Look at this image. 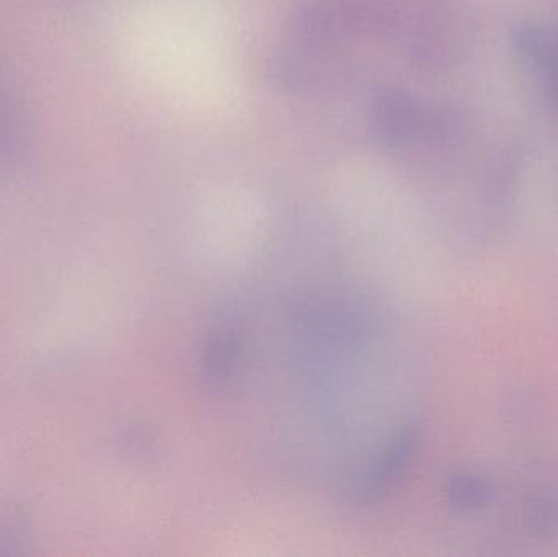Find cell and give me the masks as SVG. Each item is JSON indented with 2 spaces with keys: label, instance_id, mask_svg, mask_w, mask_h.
<instances>
[{
  "label": "cell",
  "instance_id": "ba28073f",
  "mask_svg": "<svg viewBox=\"0 0 558 557\" xmlns=\"http://www.w3.org/2000/svg\"><path fill=\"white\" fill-rule=\"evenodd\" d=\"M448 499L456 509H482L490 500L492 487L485 477L474 473H459L448 483Z\"/></svg>",
  "mask_w": 558,
  "mask_h": 557
},
{
  "label": "cell",
  "instance_id": "6da1fadb",
  "mask_svg": "<svg viewBox=\"0 0 558 557\" xmlns=\"http://www.w3.org/2000/svg\"><path fill=\"white\" fill-rule=\"evenodd\" d=\"M374 131L383 143L392 147L410 146L448 134L451 118L441 111L428 110L410 95L386 94L374 105Z\"/></svg>",
  "mask_w": 558,
  "mask_h": 557
},
{
  "label": "cell",
  "instance_id": "8992f818",
  "mask_svg": "<svg viewBox=\"0 0 558 557\" xmlns=\"http://www.w3.org/2000/svg\"><path fill=\"white\" fill-rule=\"evenodd\" d=\"M33 545L28 513L12 502H0V556L26 555Z\"/></svg>",
  "mask_w": 558,
  "mask_h": 557
},
{
  "label": "cell",
  "instance_id": "7a4b0ae2",
  "mask_svg": "<svg viewBox=\"0 0 558 557\" xmlns=\"http://www.w3.org/2000/svg\"><path fill=\"white\" fill-rule=\"evenodd\" d=\"M202 376L209 388L219 392L238 386L244 360V340L232 320H219L206 334L202 349Z\"/></svg>",
  "mask_w": 558,
  "mask_h": 557
},
{
  "label": "cell",
  "instance_id": "5b68a950",
  "mask_svg": "<svg viewBox=\"0 0 558 557\" xmlns=\"http://www.w3.org/2000/svg\"><path fill=\"white\" fill-rule=\"evenodd\" d=\"M29 146L28 118L15 92L0 81V172L22 162Z\"/></svg>",
  "mask_w": 558,
  "mask_h": 557
},
{
  "label": "cell",
  "instance_id": "3957f363",
  "mask_svg": "<svg viewBox=\"0 0 558 557\" xmlns=\"http://www.w3.org/2000/svg\"><path fill=\"white\" fill-rule=\"evenodd\" d=\"M517 52L558 105V10L517 29Z\"/></svg>",
  "mask_w": 558,
  "mask_h": 557
},
{
  "label": "cell",
  "instance_id": "52a82bcc",
  "mask_svg": "<svg viewBox=\"0 0 558 557\" xmlns=\"http://www.w3.org/2000/svg\"><path fill=\"white\" fill-rule=\"evenodd\" d=\"M524 517L533 535L539 536L544 542L558 540V493H537L533 499L527 500Z\"/></svg>",
  "mask_w": 558,
  "mask_h": 557
},
{
  "label": "cell",
  "instance_id": "277c9868",
  "mask_svg": "<svg viewBox=\"0 0 558 557\" xmlns=\"http://www.w3.org/2000/svg\"><path fill=\"white\" fill-rule=\"evenodd\" d=\"M420 428L415 422H407L392 435L383 453L377 457L361 486L364 502H373L389 493L397 481L405 474L418 448Z\"/></svg>",
  "mask_w": 558,
  "mask_h": 557
}]
</instances>
